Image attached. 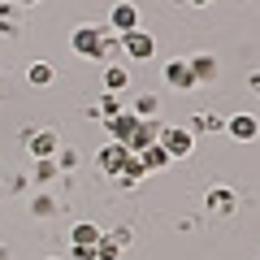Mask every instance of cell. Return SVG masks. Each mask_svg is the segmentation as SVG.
Masks as SVG:
<instances>
[{"label":"cell","mask_w":260,"mask_h":260,"mask_svg":"<svg viewBox=\"0 0 260 260\" xmlns=\"http://www.w3.org/2000/svg\"><path fill=\"white\" fill-rule=\"evenodd\" d=\"M156 143L169 152V160H174V165H178V160H186V156L195 152V135H191L186 126H160V139H156Z\"/></svg>","instance_id":"6da1fadb"},{"label":"cell","mask_w":260,"mask_h":260,"mask_svg":"<svg viewBox=\"0 0 260 260\" xmlns=\"http://www.w3.org/2000/svg\"><path fill=\"white\" fill-rule=\"evenodd\" d=\"M117 39H121V56H126V61H152V56H156V39L143 26L126 30V35H117Z\"/></svg>","instance_id":"7a4b0ae2"},{"label":"cell","mask_w":260,"mask_h":260,"mask_svg":"<svg viewBox=\"0 0 260 260\" xmlns=\"http://www.w3.org/2000/svg\"><path fill=\"white\" fill-rule=\"evenodd\" d=\"M130 156H135V152H130L126 143H113V139H109L100 152H95V165H100V174H104V178H117L121 169H126V160H130Z\"/></svg>","instance_id":"3957f363"},{"label":"cell","mask_w":260,"mask_h":260,"mask_svg":"<svg viewBox=\"0 0 260 260\" xmlns=\"http://www.w3.org/2000/svg\"><path fill=\"white\" fill-rule=\"evenodd\" d=\"M204 208H208V217H234L239 213V191L234 186H208Z\"/></svg>","instance_id":"277c9868"},{"label":"cell","mask_w":260,"mask_h":260,"mask_svg":"<svg viewBox=\"0 0 260 260\" xmlns=\"http://www.w3.org/2000/svg\"><path fill=\"white\" fill-rule=\"evenodd\" d=\"M22 139H26V148H30L35 160H52L56 152H61V135H56V130H26Z\"/></svg>","instance_id":"5b68a950"},{"label":"cell","mask_w":260,"mask_h":260,"mask_svg":"<svg viewBox=\"0 0 260 260\" xmlns=\"http://www.w3.org/2000/svg\"><path fill=\"white\" fill-rule=\"evenodd\" d=\"M225 135H230L234 143H260V117L234 113V117H225Z\"/></svg>","instance_id":"8992f818"},{"label":"cell","mask_w":260,"mask_h":260,"mask_svg":"<svg viewBox=\"0 0 260 260\" xmlns=\"http://www.w3.org/2000/svg\"><path fill=\"white\" fill-rule=\"evenodd\" d=\"M186 65H191L195 87H213L217 78H221V65H217V56H213V52H195V56H186Z\"/></svg>","instance_id":"52a82bcc"},{"label":"cell","mask_w":260,"mask_h":260,"mask_svg":"<svg viewBox=\"0 0 260 260\" xmlns=\"http://www.w3.org/2000/svg\"><path fill=\"white\" fill-rule=\"evenodd\" d=\"M160 126H165V121H160V117H148V121H139V126H135V135H130V139H126V148L135 152V156H139L143 148H152V143L160 139Z\"/></svg>","instance_id":"ba28073f"},{"label":"cell","mask_w":260,"mask_h":260,"mask_svg":"<svg viewBox=\"0 0 260 260\" xmlns=\"http://www.w3.org/2000/svg\"><path fill=\"white\" fill-rule=\"evenodd\" d=\"M135 26H139V9H135L130 0H117L113 13H109V30L113 35H126V30H135Z\"/></svg>","instance_id":"9c48e42d"},{"label":"cell","mask_w":260,"mask_h":260,"mask_svg":"<svg viewBox=\"0 0 260 260\" xmlns=\"http://www.w3.org/2000/svg\"><path fill=\"white\" fill-rule=\"evenodd\" d=\"M165 83L169 87H178V91H191L195 87V78H191V65H186V56H174V61H165Z\"/></svg>","instance_id":"30bf717a"},{"label":"cell","mask_w":260,"mask_h":260,"mask_svg":"<svg viewBox=\"0 0 260 260\" xmlns=\"http://www.w3.org/2000/svg\"><path fill=\"white\" fill-rule=\"evenodd\" d=\"M186 130L191 135H225V117L221 113H191L186 117Z\"/></svg>","instance_id":"8fae6325"},{"label":"cell","mask_w":260,"mask_h":260,"mask_svg":"<svg viewBox=\"0 0 260 260\" xmlns=\"http://www.w3.org/2000/svg\"><path fill=\"white\" fill-rule=\"evenodd\" d=\"M135 126H139V117H135L130 109H121L117 117H109V121H104V130H109V139H113V143H126L130 135H135Z\"/></svg>","instance_id":"7c38bea8"},{"label":"cell","mask_w":260,"mask_h":260,"mask_svg":"<svg viewBox=\"0 0 260 260\" xmlns=\"http://www.w3.org/2000/svg\"><path fill=\"white\" fill-rule=\"evenodd\" d=\"M126 87H130V70L121 61H109V65H104V91H117L121 95Z\"/></svg>","instance_id":"4fadbf2b"},{"label":"cell","mask_w":260,"mask_h":260,"mask_svg":"<svg viewBox=\"0 0 260 260\" xmlns=\"http://www.w3.org/2000/svg\"><path fill=\"white\" fill-rule=\"evenodd\" d=\"M100 225L95 221H78L74 230H70V247H95V243H100Z\"/></svg>","instance_id":"5bb4252c"},{"label":"cell","mask_w":260,"mask_h":260,"mask_svg":"<svg viewBox=\"0 0 260 260\" xmlns=\"http://www.w3.org/2000/svg\"><path fill=\"white\" fill-rule=\"evenodd\" d=\"M139 160H143V169H148V174H160V169H169V165H174V160H169V152L160 148V143L143 148V152H139Z\"/></svg>","instance_id":"9a60e30c"},{"label":"cell","mask_w":260,"mask_h":260,"mask_svg":"<svg viewBox=\"0 0 260 260\" xmlns=\"http://www.w3.org/2000/svg\"><path fill=\"white\" fill-rule=\"evenodd\" d=\"M130 113H135L139 121H148V117H160V95H152V91L135 95V104H130Z\"/></svg>","instance_id":"2e32d148"},{"label":"cell","mask_w":260,"mask_h":260,"mask_svg":"<svg viewBox=\"0 0 260 260\" xmlns=\"http://www.w3.org/2000/svg\"><path fill=\"white\" fill-rule=\"evenodd\" d=\"M52 78H56L52 61H35V65H30V70H26V83H30V87H48V83H52Z\"/></svg>","instance_id":"e0dca14e"},{"label":"cell","mask_w":260,"mask_h":260,"mask_svg":"<svg viewBox=\"0 0 260 260\" xmlns=\"http://www.w3.org/2000/svg\"><path fill=\"white\" fill-rule=\"evenodd\" d=\"M95 113H100V121L117 117V113H121V95H117V91H104V95H100V104H95Z\"/></svg>","instance_id":"ac0fdd59"},{"label":"cell","mask_w":260,"mask_h":260,"mask_svg":"<svg viewBox=\"0 0 260 260\" xmlns=\"http://www.w3.org/2000/svg\"><path fill=\"white\" fill-rule=\"evenodd\" d=\"M91 251H95V260H117V256H121V247L109 239V234H100V243H95Z\"/></svg>","instance_id":"d6986e66"},{"label":"cell","mask_w":260,"mask_h":260,"mask_svg":"<svg viewBox=\"0 0 260 260\" xmlns=\"http://www.w3.org/2000/svg\"><path fill=\"white\" fill-rule=\"evenodd\" d=\"M30 213H35V217H56V200H52V195H35Z\"/></svg>","instance_id":"ffe728a7"},{"label":"cell","mask_w":260,"mask_h":260,"mask_svg":"<svg viewBox=\"0 0 260 260\" xmlns=\"http://www.w3.org/2000/svg\"><path fill=\"white\" fill-rule=\"evenodd\" d=\"M35 178L39 182H52L56 178V160H35Z\"/></svg>","instance_id":"44dd1931"},{"label":"cell","mask_w":260,"mask_h":260,"mask_svg":"<svg viewBox=\"0 0 260 260\" xmlns=\"http://www.w3.org/2000/svg\"><path fill=\"white\" fill-rule=\"evenodd\" d=\"M109 239L117 243V247H130V243H135V230H130V225H117V230H113Z\"/></svg>","instance_id":"7402d4cb"},{"label":"cell","mask_w":260,"mask_h":260,"mask_svg":"<svg viewBox=\"0 0 260 260\" xmlns=\"http://www.w3.org/2000/svg\"><path fill=\"white\" fill-rule=\"evenodd\" d=\"M52 160H56V169H74V165H78V152H65V148H61Z\"/></svg>","instance_id":"603a6c76"},{"label":"cell","mask_w":260,"mask_h":260,"mask_svg":"<svg viewBox=\"0 0 260 260\" xmlns=\"http://www.w3.org/2000/svg\"><path fill=\"white\" fill-rule=\"evenodd\" d=\"M247 91L260 100V70H251V74H247Z\"/></svg>","instance_id":"cb8c5ba5"},{"label":"cell","mask_w":260,"mask_h":260,"mask_svg":"<svg viewBox=\"0 0 260 260\" xmlns=\"http://www.w3.org/2000/svg\"><path fill=\"white\" fill-rule=\"evenodd\" d=\"M70 251H74V260H95V251H91V247H70Z\"/></svg>","instance_id":"d4e9b609"},{"label":"cell","mask_w":260,"mask_h":260,"mask_svg":"<svg viewBox=\"0 0 260 260\" xmlns=\"http://www.w3.org/2000/svg\"><path fill=\"white\" fill-rule=\"evenodd\" d=\"M186 5H195V9H213L217 0H186Z\"/></svg>","instance_id":"484cf974"},{"label":"cell","mask_w":260,"mask_h":260,"mask_svg":"<svg viewBox=\"0 0 260 260\" xmlns=\"http://www.w3.org/2000/svg\"><path fill=\"white\" fill-rule=\"evenodd\" d=\"M18 5H35V0H18Z\"/></svg>","instance_id":"4316f807"},{"label":"cell","mask_w":260,"mask_h":260,"mask_svg":"<svg viewBox=\"0 0 260 260\" xmlns=\"http://www.w3.org/2000/svg\"><path fill=\"white\" fill-rule=\"evenodd\" d=\"M174 5H186V0H174Z\"/></svg>","instance_id":"83f0119b"},{"label":"cell","mask_w":260,"mask_h":260,"mask_svg":"<svg viewBox=\"0 0 260 260\" xmlns=\"http://www.w3.org/2000/svg\"><path fill=\"white\" fill-rule=\"evenodd\" d=\"M48 260H61V256H48Z\"/></svg>","instance_id":"f1b7e54d"}]
</instances>
